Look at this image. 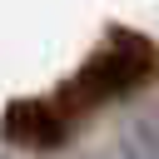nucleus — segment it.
I'll return each instance as SVG.
<instances>
[{"label":"nucleus","instance_id":"nucleus-2","mask_svg":"<svg viewBox=\"0 0 159 159\" xmlns=\"http://www.w3.org/2000/svg\"><path fill=\"white\" fill-rule=\"evenodd\" d=\"M0 129H5L10 144H25V149H55L65 139V119L45 99H15L0 119Z\"/></svg>","mask_w":159,"mask_h":159},{"label":"nucleus","instance_id":"nucleus-1","mask_svg":"<svg viewBox=\"0 0 159 159\" xmlns=\"http://www.w3.org/2000/svg\"><path fill=\"white\" fill-rule=\"evenodd\" d=\"M144 70H149V40H144V35H114V40L70 80L65 99H70V104H104V99L134 89V84L144 80Z\"/></svg>","mask_w":159,"mask_h":159}]
</instances>
